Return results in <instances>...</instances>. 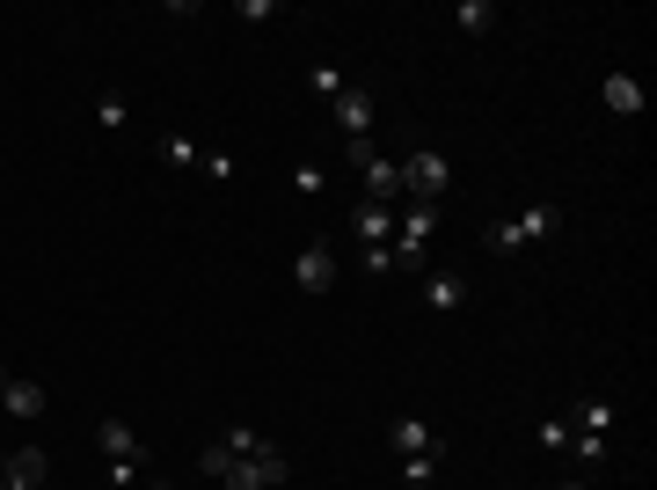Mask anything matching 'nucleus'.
Here are the masks:
<instances>
[{"instance_id": "obj_17", "label": "nucleus", "mask_w": 657, "mask_h": 490, "mask_svg": "<svg viewBox=\"0 0 657 490\" xmlns=\"http://www.w3.org/2000/svg\"><path fill=\"white\" fill-rule=\"evenodd\" d=\"M154 154L169 161V169H191V161H198V147H191V140H175V132H161V140H154Z\"/></svg>"}, {"instance_id": "obj_2", "label": "nucleus", "mask_w": 657, "mask_h": 490, "mask_svg": "<svg viewBox=\"0 0 657 490\" xmlns=\"http://www.w3.org/2000/svg\"><path fill=\"white\" fill-rule=\"evenodd\" d=\"M293 476V461H285V447H271L263 439L256 454H242V461H226V476H220V490H277Z\"/></svg>"}, {"instance_id": "obj_15", "label": "nucleus", "mask_w": 657, "mask_h": 490, "mask_svg": "<svg viewBox=\"0 0 657 490\" xmlns=\"http://www.w3.org/2000/svg\"><path fill=\"white\" fill-rule=\"evenodd\" d=\"M563 424H570V432H599V439H606V424H614V403H577Z\"/></svg>"}, {"instance_id": "obj_10", "label": "nucleus", "mask_w": 657, "mask_h": 490, "mask_svg": "<svg viewBox=\"0 0 657 490\" xmlns=\"http://www.w3.org/2000/svg\"><path fill=\"white\" fill-rule=\"evenodd\" d=\"M387 447H395V461H402V454H432V447H446V439H438L424 418H395L387 424Z\"/></svg>"}, {"instance_id": "obj_25", "label": "nucleus", "mask_w": 657, "mask_h": 490, "mask_svg": "<svg viewBox=\"0 0 657 490\" xmlns=\"http://www.w3.org/2000/svg\"><path fill=\"white\" fill-rule=\"evenodd\" d=\"M146 490H161V483H146Z\"/></svg>"}, {"instance_id": "obj_18", "label": "nucleus", "mask_w": 657, "mask_h": 490, "mask_svg": "<svg viewBox=\"0 0 657 490\" xmlns=\"http://www.w3.org/2000/svg\"><path fill=\"white\" fill-rule=\"evenodd\" d=\"M358 263H365V279H387V271H402V263H395V242H381V249H358Z\"/></svg>"}, {"instance_id": "obj_21", "label": "nucleus", "mask_w": 657, "mask_h": 490, "mask_svg": "<svg viewBox=\"0 0 657 490\" xmlns=\"http://www.w3.org/2000/svg\"><path fill=\"white\" fill-rule=\"evenodd\" d=\"M293 183H300V191H307V198H314V191H322V183H328V176H322V169H314V161H300V169H293Z\"/></svg>"}, {"instance_id": "obj_11", "label": "nucleus", "mask_w": 657, "mask_h": 490, "mask_svg": "<svg viewBox=\"0 0 657 490\" xmlns=\"http://www.w3.org/2000/svg\"><path fill=\"white\" fill-rule=\"evenodd\" d=\"M606 110H614V118H643V81L636 73H606Z\"/></svg>"}, {"instance_id": "obj_22", "label": "nucleus", "mask_w": 657, "mask_h": 490, "mask_svg": "<svg viewBox=\"0 0 657 490\" xmlns=\"http://www.w3.org/2000/svg\"><path fill=\"white\" fill-rule=\"evenodd\" d=\"M0 490H22V483H8V476H0Z\"/></svg>"}, {"instance_id": "obj_12", "label": "nucleus", "mask_w": 657, "mask_h": 490, "mask_svg": "<svg viewBox=\"0 0 657 490\" xmlns=\"http://www.w3.org/2000/svg\"><path fill=\"white\" fill-rule=\"evenodd\" d=\"M395 242V206H358V249Z\"/></svg>"}, {"instance_id": "obj_7", "label": "nucleus", "mask_w": 657, "mask_h": 490, "mask_svg": "<svg viewBox=\"0 0 657 490\" xmlns=\"http://www.w3.org/2000/svg\"><path fill=\"white\" fill-rule=\"evenodd\" d=\"M0 476L37 490V483H52V461H44V447H16V454H0Z\"/></svg>"}, {"instance_id": "obj_13", "label": "nucleus", "mask_w": 657, "mask_h": 490, "mask_svg": "<svg viewBox=\"0 0 657 490\" xmlns=\"http://www.w3.org/2000/svg\"><path fill=\"white\" fill-rule=\"evenodd\" d=\"M438 461H446V447H432V454H402V483H410V490H432L438 483Z\"/></svg>"}, {"instance_id": "obj_9", "label": "nucleus", "mask_w": 657, "mask_h": 490, "mask_svg": "<svg viewBox=\"0 0 657 490\" xmlns=\"http://www.w3.org/2000/svg\"><path fill=\"white\" fill-rule=\"evenodd\" d=\"M95 447H103V461H146V447H139V432L124 418H103L95 424Z\"/></svg>"}, {"instance_id": "obj_3", "label": "nucleus", "mask_w": 657, "mask_h": 490, "mask_svg": "<svg viewBox=\"0 0 657 490\" xmlns=\"http://www.w3.org/2000/svg\"><path fill=\"white\" fill-rule=\"evenodd\" d=\"M563 234V206H534L526 220H497L489 228V249H540Z\"/></svg>"}, {"instance_id": "obj_8", "label": "nucleus", "mask_w": 657, "mask_h": 490, "mask_svg": "<svg viewBox=\"0 0 657 490\" xmlns=\"http://www.w3.org/2000/svg\"><path fill=\"white\" fill-rule=\"evenodd\" d=\"M416 279H424V300H432L438 316H453V308L467 300V279H461V271H438V263H424Z\"/></svg>"}, {"instance_id": "obj_16", "label": "nucleus", "mask_w": 657, "mask_h": 490, "mask_svg": "<svg viewBox=\"0 0 657 490\" xmlns=\"http://www.w3.org/2000/svg\"><path fill=\"white\" fill-rule=\"evenodd\" d=\"M307 88H314V96H322V103H336V96H344L351 81H344V67H328V59H322V67L307 73Z\"/></svg>"}, {"instance_id": "obj_1", "label": "nucleus", "mask_w": 657, "mask_h": 490, "mask_svg": "<svg viewBox=\"0 0 657 490\" xmlns=\"http://www.w3.org/2000/svg\"><path fill=\"white\" fill-rule=\"evenodd\" d=\"M395 169H402V198H410V206H438L446 183H453V161L438 154V147H416V154L395 161Z\"/></svg>"}, {"instance_id": "obj_14", "label": "nucleus", "mask_w": 657, "mask_h": 490, "mask_svg": "<svg viewBox=\"0 0 657 490\" xmlns=\"http://www.w3.org/2000/svg\"><path fill=\"white\" fill-rule=\"evenodd\" d=\"M453 22H461L467 37H489V30H497V0H461V16H453Z\"/></svg>"}, {"instance_id": "obj_19", "label": "nucleus", "mask_w": 657, "mask_h": 490, "mask_svg": "<svg viewBox=\"0 0 657 490\" xmlns=\"http://www.w3.org/2000/svg\"><path fill=\"white\" fill-rule=\"evenodd\" d=\"M563 454H577V461H585V469H592V461L606 454V439H599V432H570V447H563Z\"/></svg>"}, {"instance_id": "obj_4", "label": "nucleus", "mask_w": 657, "mask_h": 490, "mask_svg": "<svg viewBox=\"0 0 657 490\" xmlns=\"http://www.w3.org/2000/svg\"><path fill=\"white\" fill-rule=\"evenodd\" d=\"M328 118H336V132H344V140H373V118H381V103H373V88L351 81L344 96L328 103Z\"/></svg>"}, {"instance_id": "obj_23", "label": "nucleus", "mask_w": 657, "mask_h": 490, "mask_svg": "<svg viewBox=\"0 0 657 490\" xmlns=\"http://www.w3.org/2000/svg\"><path fill=\"white\" fill-rule=\"evenodd\" d=\"M563 490H585V483H563Z\"/></svg>"}, {"instance_id": "obj_5", "label": "nucleus", "mask_w": 657, "mask_h": 490, "mask_svg": "<svg viewBox=\"0 0 657 490\" xmlns=\"http://www.w3.org/2000/svg\"><path fill=\"white\" fill-rule=\"evenodd\" d=\"M293 279H300V293H328V286H336V249L307 242V249H300V263H293Z\"/></svg>"}, {"instance_id": "obj_6", "label": "nucleus", "mask_w": 657, "mask_h": 490, "mask_svg": "<svg viewBox=\"0 0 657 490\" xmlns=\"http://www.w3.org/2000/svg\"><path fill=\"white\" fill-rule=\"evenodd\" d=\"M0 410H8V418H44V381H30V373H8V381H0Z\"/></svg>"}, {"instance_id": "obj_24", "label": "nucleus", "mask_w": 657, "mask_h": 490, "mask_svg": "<svg viewBox=\"0 0 657 490\" xmlns=\"http://www.w3.org/2000/svg\"><path fill=\"white\" fill-rule=\"evenodd\" d=\"M37 490H52V483H37Z\"/></svg>"}, {"instance_id": "obj_20", "label": "nucleus", "mask_w": 657, "mask_h": 490, "mask_svg": "<svg viewBox=\"0 0 657 490\" xmlns=\"http://www.w3.org/2000/svg\"><path fill=\"white\" fill-rule=\"evenodd\" d=\"M540 447H548V454H563V447H570V424H563V418H548V424H540Z\"/></svg>"}]
</instances>
